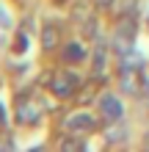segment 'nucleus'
Wrapping results in <instances>:
<instances>
[{"label":"nucleus","mask_w":149,"mask_h":152,"mask_svg":"<svg viewBox=\"0 0 149 152\" xmlns=\"http://www.w3.org/2000/svg\"><path fill=\"white\" fill-rule=\"evenodd\" d=\"M113 47L119 50V56L133 50V22H124V25L116 28V33H113Z\"/></svg>","instance_id":"1"},{"label":"nucleus","mask_w":149,"mask_h":152,"mask_svg":"<svg viewBox=\"0 0 149 152\" xmlns=\"http://www.w3.org/2000/svg\"><path fill=\"white\" fill-rule=\"evenodd\" d=\"M100 111H102V116H108V119H121V113H124L121 100L113 97V94H102L100 97Z\"/></svg>","instance_id":"2"},{"label":"nucleus","mask_w":149,"mask_h":152,"mask_svg":"<svg viewBox=\"0 0 149 152\" xmlns=\"http://www.w3.org/2000/svg\"><path fill=\"white\" fill-rule=\"evenodd\" d=\"M75 86H77V77H75V75H55V77H52V86H50V88H52L58 97H69Z\"/></svg>","instance_id":"3"},{"label":"nucleus","mask_w":149,"mask_h":152,"mask_svg":"<svg viewBox=\"0 0 149 152\" xmlns=\"http://www.w3.org/2000/svg\"><path fill=\"white\" fill-rule=\"evenodd\" d=\"M94 127V119L89 113H75V116H69L66 119V130H72V133H77V130H91Z\"/></svg>","instance_id":"4"},{"label":"nucleus","mask_w":149,"mask_h":152,"mask_svg":"<svg viewBox=\"0 0 149 152\" xmlns=\"http://www.w3.org/2000/svg\"><path fill=\"white\" fill-rule=\"evenodd\" d=\"M83 56H86V50H83V44H77V42H75V44H69L66 53H64V58H66V61H80Z\"/></svg>","instance_id":"5"},{"label":"nucleus","mask_w":149,"mask_h":152,"mask_svg":"<svg viewBox=\"0 0 149 152\" xmlns=\"http://www.w3.org/2000/svg\"><path fill=\"white\" fill-rule=\"evenodd\" d=\"M20 119H22V122H36V119H39L36 105H25V108L20 111Z\"/></svg>","instance_id":"6"},{"label":"nucleus","mask_w":149,"mask_h":152,"mask_svg":"<svg viewBox=\"0 0 149 152\" xmlns=\"http://www.w3.org/2000/svg\"><path fill=\"white\" fill-rule=\"evenodd\" d=\"M105 66V44H97V53H94V69H102Z\"/></svg>","instance_id":"7"},{"label":"nucleus","mask_w":149,"mask_h":152,"mask_svg":"<svg viewBox=\"0 0 149 152\" xmlns=\"http://www.w3.org/2000/svg\"><path fill=\"white\" fill-rule=\"evenodd\" d=\"M55 39H58V33H55V28H52V25H47V28H44V47L50 50L52 44H55Z\"/></svg>","instance_id":"8"},{"label":"nucleus","mask_w":149,"mask_h":152,"mask_svg":"<svg viewBox=\"0 0 149 152\" xmlns=\"http://www.w3.org/2000/svg\"><path fill=\"white\" fill-rule=\"evenodd\" d=\"M0 28H11V20H8V14H6L3 6H0Z\"/></svg>","instance_id":"9"},{"label":"nucleus","mask_w":149,"mask_h":152,"mask_svg":"<svg viewBox=\"0 0 149 152\" xmlns=\"http://www.w3.org/2000/svg\"><path fill=\"white\" fill-rule=\"evenodd\" d=\"M110 130H113V133H108V138H110V141H119V138H124V136H127L124 130L119 133V127H110Z\"/></svg>","instance_id":"10"},{"label":"nucleus","mask_w":149,"mask_h":152,"mask_svg":"<svg viewBox=\"0 0 149 152\" xmlns=\"http://www.w3.org/2000/svg\"><path fill=\"white\" fill-rule=\"evenodd\" d=\"M94 3H97V6H100V8H108V6H110V3H113V0H94Z\"/></svg>","instance_id":"11"},{"label":"nucleus","mask_w":149,"mask_h":152,"mask_svg":"<svg viewBox=\"0 0 149 152\" xmlns=\"http://www.w3.org/2000/svg\"><path fill=\"white\" fill-rule=\"evenodd\" d=\"M0 122H3V105H0Z\"/></svg>","instance_id":"12"}]
</instances>
